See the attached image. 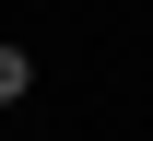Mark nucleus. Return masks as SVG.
<instances>
[{"mask_svg":"<svg viewBox=\"0 0 153 141\" xmlns=\"http://www.w3.org/2000/svg\"><path fill=\"white\" fill-rule=\"evenodd\" d=\"M24 82H36V59H24V47H0V106H24Z\"/></svg>","mask_w":153,"mask_h":141,"instance_id":"nucleus-1","label":"nucleus"}]
</instances>
